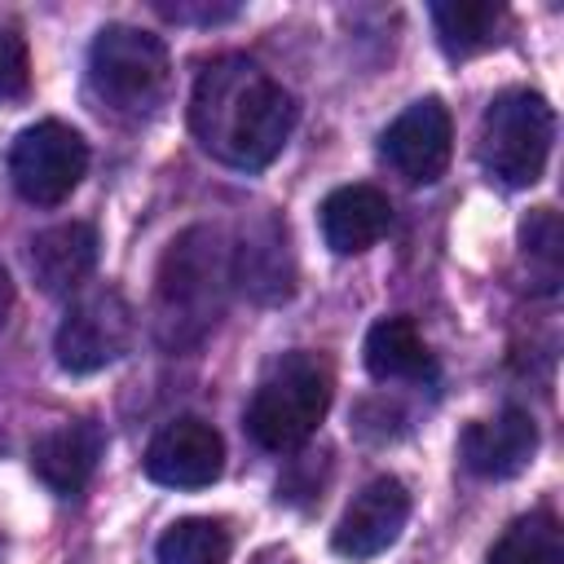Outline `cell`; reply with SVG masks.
<instances>
[{"label":"cell","mask_w":564,"mask_h":564,"mask_svg":"<svg viewBox=\"0 0 564 564\" xmlns=\"http://www.w3.org/2000/svg\"><path fill=\"white\" fill-rule=\"evenodd\" d=\"M189 128L212 159L238 172H260L282 154L295 128V97L251 57L225 53L194 79Z\"/></svg>","instance_id":"6da1fadb"},{"label":"cell","mask_w":564,"mask_h":564,"mask_svg":"<svg viewBox=\"0 0 564 564\" xmlns=\"http://www.w3.org/2000/svg\"><path fill=\"white\" fill-rule=\"evenodd\" d=\"M234 286V247L216 225H194L176 234L159 260L154 278V339L167 352H185L207 339L225 313Z\"/></svg>","instance_id":"7a4b0ae2"},{"label":"cell","mask_w":564,"mask_h":564,"mask_svg":"<svg viewBox=\"0 0 564 564\" xmlns=\"http://www.w3.org/2000/svg\"><path fill=\"white\" fill-rule=\"evenodd\" d=\"M330 388H335V379H330L326 357H317L308 348L278 357L264 370V379L247 405V427H251L256 445H264L273 454L300 449L326 419Z\"/></svg>","instance_id":"3957f363"},{"label":"cell","mask_w":564,"mask_h":564,"mask_svg":"<svg viewBox=\"0 0 564 564\" xmlns=\"http://www.w3.org/2000/svg\"><path fill=\"white\" fill-rule=\"evenodd\" d=\"M172 79L167 44L141 26L110 22L88 48V88L119 119H145L163 106Z\"/></svg>","instance_id":"277c9868"},{"label":"cell","mask_w":564,"mask_h":564,"mask_svg":"<svg viewBox=\"0 0 564 564\" xmlns=\"http://www.w3.org/2000/svg\"><path fill=\"white\" fill-rule=\"evenodd\" d=\"M551 141H555V110L546 106V97L529 88H511L489 101L480 119L476 154L502 185L524 189L546 172Z\"/></svg>","instance_id":"5b68a950"},{"label":"cell","mask_w":564,"mask_h":564,"mask_svg":"<svg viewBox=\"0 0 564 564\" xmlns=\"http://www.w3.org/2000/svg\"><path fill=\"white\" fill-rule=\"evenodd\" d=\"M132 330H137L132 304L115 286L79 291L75 304L66 308L57 335H53L57 366L70 375H93V370H101L128 352Z\"/></svg>","instance_id":"8992f818"},{"label":"cell","mask_w":564,"mask_h":564,"mask_svg":"<svg viewBox=\"0 0 564 564\" xmlns=\"http://www.w3.org/2000/svg\"><path fill=\"white\" fill-rule=\"evenodd\" d=\"M88 172V145L75 128L44 119L18 132L13 150H9V176L18 185V194L35 207H57L62 198H70V189L84 181Z\"/></svg>","instance_id":"52a82bcc"},{"label":"cell","mask_w":564,"mask_h":564,"mask_svg":"<svg viewBox=\"0 0 564 564\" xmlns=\"http://www.w3.org/2000/svg\"><path fill=\"white\" fill-rule=\"evenodd\" d=\"M220 471H225V441L198 414H181L163 423L145 449V476L167 489H203Z\"/></svg>","instance_id":"ba28073f"},{"label":"cell","mask_w":564,"mask_h":564,"mask_svg":"<svg viewBox=\"0 0 564 564\" xmlns=\"http://www.w3.org/2000/svg\"><path fill=\"white\" fill-rule=\"evenodd\" d=\"M379 150H383V159H388L392 172H401L414 185H432L449 167V154H454V119H449V110L436 97H423V101L405 106L388 123Z\"/></svg>","instance_id":"9c48e42d"},{"label":"cell","mask_w":564,"mask_h":564,"mask_svg":"<svg viewBox=\"0 0 564 564\" xmlns=\"http://www.w3.org/2000/svg\"><path fill=\"white\" fill-rule=\"evenodd\" d=\"M405 520H410V489L397 476H379L344 507L330 542L344 560H375L401 538Z\"/></svg>","instance_id":"30bf717a"},{"label":"cell","mask_w":564,"mask_h":564,"mask_svg":"<svg viewBox=\"0 0 564 564\" xmlns=\"http://www.w3.org/2000/svg\"><path fill=\"white\" fill-rule=\"evenodd\" d=\"M533 449H538V423L529 410H516V405H507L494 419L467 423L458 436V454H463L467 471H476L485 480H507V476L524 471Z\"/></svg>","instance_id":"8fae6325"},{"label":"cell","mask_w":564,"mask_h":564,"mask_svg":"<svg viewBox=\"0 0 564 564\" xmlns=\"http://www.w3.org/2000/svg\"><path fill=\"white\" fill-rule=\"evenodd\" d=\"M101 449H106V432L93 419H62L57 427L35 436L31 467L53 494H79L93 480Z\"/></svg>","instance_id":"7c38bea8"},{"label":"cell","mask_w":564,"mask_h":564,"mask_svg":"<svg viewBox=\"0 0 564 564\" xmlns=\"http://www.w3.org/2000/svg\"><path fill=\"white\" fill-rule=\"evenodd\" d=\"M392 225V203L375 185H339L322 203V238L335 256L370 251Z\"/></svg>","instance_id":"4fadbf2b"},{"label":"cell","mask_w":564,"mask_h":564,"mask_svg":"<svg viewBox=\"0 0 564 564\" xmlns=\"http://www.w3.org/2000/svg\"><path fill=\"white\" fill-rule=\"evenodd\" d=\"M93 269H97V229L88 220H66L31 238V273L40 291L48 295L84 291Z\"/></svg>","instance_id":"5bb4252c"},{"label":"cell","mask_w":564,"mask_h":564,"mask_svg":"<svg viewBox=\"0 0 564 564\" xmlns=\"http://www.w3.org/2000/svg\"><path fill=\"white\" fill-rule=\"evenodd\" d=\"M432 22H436L441 48L449 57H471V53H485L502 40L511 13L498 0H436Z\"/></svg>","instance_id":"9a60e30c"},{"label":"cell","mask_w":564,"mask_h":564,"mask_svg":"<svg viewBox=\"0 0 564 564\" xmlns=\"http://www.w3.org/2000/svg\"><path fill=\"white\" fill-rule=\"evenodd\" d=\"M234 282L251 291L256 300H286L291 295V251L286 229L264 220L260 234H247V242L234 247Z\"/></svg>","instance_id":"2e32d148"},{"label":"cell","mask_w":564,"mask_h":564,"mask_svg":"<svg viewBox=\"0 0 564 564\" xmlns=\"http://www.w3.org/2000/svg\"><path fill=\"white\" fill-rule=\"evenodd\" d=\"M432 366L423 335L410 317H383L366 335V370L375 379H423Z\"/></svg>","instance_id":"e0dca14e"},{"label":"cell","mask_w":564,"mask_h":564,"mask_svg":"<svg viewBox=\"0 0 564 564\" xmlns=\"http://www.w3.org/2000/svg\"><path fill=\"white\" fill-rule=\"evenodd\" d=\"M489 564H564V529L551 511H529L489 546Z\"/></svg>","instance_id":"ac0fdd59"},{"label":"cell","mask_w":564,"mask_h":564,"mask_svg":"<svg viewBox=\"0 0 564 564\" xmlns=\"http://www.w3.org/2000/svg\"><path fill=\"white\" fill-rule=\"evenodd\" d=\"M234 538L212 516H185L159 538V564H229Z\"/></svg>","instance_id":"d6986e66"},{"label":"cell","mask_w":564,"mask_h":564,"mask_svg":"<svg viewBox=\"0 0 564 564\" xmlns=\"http://www.w3.org/2000/svg\"><path fill=\"white\" fill-rule=\"evenodd\" d=\"M524 256H529V278L538 291H555L560 282V220L551 207H538L529 220H524Z\"/></svg>","instance_id":"ffe728a7"},{"label":"cell","mask_w":564,"mask_h":564,"mask_svg":"<svg viewBox=\"0 0 564 564\" xmlns=\"http://www.w3.org/2000/svg\"><path fill=\"white\" fill-rule=\"evenodd\" d=\"M31 88V53L18 31H0V101H18Z\"/></svg>","instance_id":"44dd1931"},{"label":"cell","mask_w":564,"mask_h":564,"mask_svg":"<svg viewBox=\"0 0 564 564\" xmlns=\"http://www.w3.org/2000/svg\"><path fill=\"white\" fill-rule=\"evenodd\" d=\"M9 308H13V282H9V273L0 269V326H4V317H9Z\"/></svg>","instance_id":"7402d4cb"}]
</instances>
